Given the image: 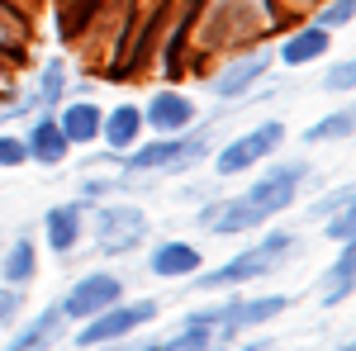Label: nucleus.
Masks as SVG:
<instances>
[{"mask_svg":"<svg viewBox=\"0 0 356 351\" xmlns=\"http://www.w3.org/2000/svg\"><path fill=\"white\" fill-rule=\"evenodd\" d=\"M285 138L290 129L280 124V119H261V124H252L243 133H233L223 147H209V157H214V176L228 181V176H247V171H257V166L275 157L280 147H285Z\"/></svg>","mask_w":356,"mask_h":351,"instance_id":"obj_6","label":"nucleus"},{"mask_svg":"<svg viewBox=\"0 0 356 351\" xmlns=\"http://www.w3.org/2000/svg\"><path fill=\"white\" fill-rule=\"evenodd\" d=\"M309 19L323 24L328 33H342V28H352V19H356V0H318V5L309 10Z\"/></svg>","mask_w":356,"mask_h":351,"instance_id":"obj_26","label":"nucleus"},{"mask_svg":"<svg viewBox=\"0 0 356 351\" xmlns=\"http://www.w3.org/2000/svg\"><path fill=\"white\" fill-rule=\"evenodd\" d=\"M318 228H323V238H328L332 247H337V243H356V204L337 209V214H332V218H323Z\"/></svg>","mask_w":356,"mask_h":351,"instance_id":"obj_28","label":"nucleus"},{"mask_svg":"<svg viewBox=\"0 0 356 351\" xmlns=\"http://www.w3.org/2000/svg\"><path fill=\"white\" fill-rule=\"evenodd\" d=\"M309 186H314V166L304 162V157H295V162H275V157H266V162L257 166V176L247 181L243 195H247V204L271 223V218L290 214Z\"/></svg>","mask_w":356,"mask_h":351,"instance_id":"obj_4","label":"nucleus"},{"mask_svg":"<svg viewBox=\"0 0 356 351\" xmlns=\"http://www.w3.org/2000/svg\"><path fill=\"white\" fill-rule=\"evenodd\" d=\"M19 95V67L0 53V100H15Z\"/></svg>","mask_w":356,"mask_h":351,"instance_id":"obj_31","label":"nucleus"},{"mask_svg":"<svg viewBox=\"0 0 356 351\" xmlns=\"http://www.w3.org/2000/svg\"><path fill=\"white\" fill-rule=\"evenodd\" d=\"M29 157H24V138L10 133V129H0V171H19Z\"/></svg>","mask_w":356,"mask_h":351,"instance_id":"obj_30","label":"nucleus"},{"mask_svg":"<svg viewBox=\"0 0 356 351\" xmlns=\"http://www.w3.org/2000/svg\"><path fill=\"white\" fill-rule=\"evenodd\" d=\"M290 309V295H228L219 304V318H214V347H233L243 332H257V327L275 323L280 313Z\"/></svg>","mask_w":356,"mask_h":351,"instance_id":"obj_8","label":"nucleus"},{"mask_svg":"<svg viewBox=\"0 0 356 351\" xmlns=\"http://www.w3.org/2000/svg\"><path fill=\"white\" fill-rule=\"evenodd\" d=\"M24 304H29L24 285H5V280H0V327L19 323V313H24Z\"/></svg>","mask_w":356,"mask_h":351,"instance_id":"obj_29","label":"nucleus"},{"mask_svg":"<svg viewBox=\"0 0 356 351\" xmlns=\"http://www.w3.org/2000/svg\"><path fill=\"white\" fill-rule=\"evenodd\" d=\"M209 129L214 124H191L186 133H152L143 142H134L114 166L129 171V176H186L209 157V147H214Z\"/></svg>","mask_w":356,"mask_h":351,"instance_id":"obj_2","label":"nucleus"},{"mask_svg":"<svg viewBox=\"0 0 356 351\" xmlns=\"http://www.w3.org/2000/svg\"><path fill=\"white\" fill-rule=\"evenodd\" d=\"M356 290V243H337V256H332V266L318 275V304L323 309H337V304H347Z\"/></svg>","mask_w":356,"mask_h":351,"instance_id":"obj_19","label":"nucleus"},{"mask_svg":"<svg viewBox=\"0 0 356 351\" xmlns=\"http://www.w3.org/2000/svg\"><path fill=\"white\" fill-rule=\"evenodd\" d=\"M147 138V124H143V105H134V100H124V105L105 109V119H100V142H105V152H114V157H124L134 142H143Z\"/></svg>","mask_w":356,"mask_h":351,"instance_id":"obj_18","label":"nucleus"},{"mask_svg":"<svg viewBox=\"0 0 356 351\" xmlns=\"http://www.w3.org/2000/svg\"><path fill=\"white\" fill-rule=\"evenodd\" d=\"M24 119H29V129L19 138H24V157L33 166H62L72 157V142H67V133H62L53 109H33Z\"/></svg>","mask_w":356,"mask_h":351,"instance_id":"obj_13","label":"nucleus"},{"mask_svg":"<svg viewBox=\"0 0 356 351\" xmlns=\"http://www.w3.org/2000/svg\"><path fill=\"white\" fill-rule=\"evenodd\" d=\"M86 204L81 195L76 199H62V204H48L43 209V247L53 252V256H72L86 238Z\"/></svg>","mask_w":356,"mask_h":351,"instance_id":"obj_14","label":"nucleus"},{"mask_svg":"<svg viewBox=\"0 0 356 351\" xmlns=\"http://www.w3.org/2000/svg\"><path fill=\"white\" fill-rule=\"evenodd\" d=\"M195 223H200L204 233H214V238H243V233L266 228V218L247 204L243 190H238V195H223V199H204V204L195 209Z\"/></svg>","mask_w":356,"mask_h":351,"instance_id":"obj_10","label":"nucleus"},{"mask_svg":"<svg viewBox=\"0 0 356 351\" xmlns=\"http://www.w3.org/2000/svg\"><path fill=\"white\" fill-rule=\"evenodd\" d=\"M114 299H124V275L110 266H95V270H86L81 280H72V290L57 299V309H62L67 323H86L90 313L110 309Z\"/></svg>","mask_w":356,"mask_h":351,"instance_id":"obj_9","label":"nucleus"},{"mask_svg":"<svg viewBox=\"0 0 356 351\" xmlns=\"http://www.w3.org/2000/svg\"><path fill=\"white\" fill-rule=\"evenodd\" d=\"M347 204H356V186H352V181H337V186L323 190L318 199H309L304 218H309V223H323V218H332L337 209H347Z\"/></svg>","mask_w":356,"mask_h":351,"instance_id":"obj_25","label":"nucleus"},{"mask_svg":"<svg viewBox=\"0 0 356 351\" xmlns=\"http://www.w3.org/2000/svg\"><path fill=\"white\" fill-rule=\"evenodd\" d=\"M314 5H318V0H275V10H280V19H290V15H309V10H314Z\"/></svg>","mask_w":356,"mask_h":351,"instance_id":"obj_33","label":"nucleus"},{"mask_svg":"<svg viewBox=\"0 0 356 351\" xmlns=\"http://www.w3.org/2000/svg\"><path fill=\"white\" fill-rule=\"evenodd\" d=\"M271 67H275V53L266 43H247V48L223 53V62L209 72V95H214V105H233V100L252 95L257 85L271 76Z\"/></svg>","mask_w":356,"mask_h":351,"instance_id":"obj_7","label":"nucleus"},{"mask_svg":"<svg viewBox=\"0 0 356 351\" xmlns=\"http://www.w3.org/2000/svg\"><path fill=\"white\" fill-rule=\"evenodd\" d=\"M323 90H328V95H352V90H356V57H332L328 53Z\"/></svg>","mask_w":356,"mask_h":351,"instance_id":"obj_27","label":"nucleus"},{"mask_svg":"<svg viewBox=\"0 0 356 351\" xmlns=\"http://www.w3.org/2000/svg\"><path fill=\"white\" fill-rule=\"evenodd\" d=\"M24 114H33V109H29V95L24 100H0V129H10V124L24 119Z\"/></svg>","mask_w":356,"mask_h":351,"instance_id":"obj_32","label":"nucleus"},{"mask_svg":"<svg viewBox=\"0 0 356 351\" xmlns=\"http://www.w3.org/2000/svg\"><path fill=\"white\" fill-rule=\"evenodd\" d=\"M328 53H332V33L304 15L300 24L280 38V48H275V67H285V72H304V67L323 62Z\"/></svg>","mask_w":356,"mask_h":351,"instance_id":"obj_12","label":"nucleus"},{"mask_svg":"<svg viewBox=\"0 0 356 351\" xmlns=\"http://www.w3.org/2000/svg\"><path fill=\"white\" fill-rule=\"evenodd\" d=\"M0 5H10V10H24V15H33V0H0Z\"/></svg>","mask_w":356,"mask_h":351,"instance_id":"obj_34","label":"nucleus"},{"mask_svg":"<svg viewBox=\"0 0 356 351\" xmlns=\"http://www.w3.org/2000/svg\"><path fill=\"white\" fill-rule=\"evenodd\" d=\"M62 332H67V318H62V309H57V299H53V304H43L29 323H19L10 332V347L15 351H43V347H53Z\"/></svg>","mask_w":356,"mask_h":351,"instance_id":"obj_20","label":"nucleus"},{"mask_svg":"<svg viewBox=\"0 0 356 351\" xmlns=\"http://www.w3.org/2000/svg\"><path fill=\"white\" fill-rule=\"evenodd\" d=\"M143 124H147V133H186L191 124H200V105H195L181 85L166 81V85H157V90H147Z\"/></svg>","mask_w":356,"mask_h":351,"instance_id":"obj_11","label":"nucleus"},{"mask_svg":"<svg viewBox=\"0 0 356 351\" xmlns=\"http://www.w3.org/2000/svg\"><path fill=\"white\" fill-rule=\"evenodd\" d=\"M86 233H95V252L100 256H129L152 238V218L134 199H95L86 209Z\"/></svg>","mask_w":356,"mask_h":351,"instance_id":"obj_3","label":"nucleus"},{"mask_svg":"<svg viewBox=\"0 0 356 351\" xmlns=\"http://www.w3.org/2000/svg\"><path fill=\"white\" fill-rule=\"evenodd\" d=\"M33 275H38V247H33L29 233H19L0 252V280L5 285H33Z\"/></svg>","mask_w":356,"mask_h":351,"instance_id":"obj_23","label":"nucleus"},{"mask_svg":"<svg viewBox=\"0 0 356 351\" xmlns=\"http://www.w3.org/2000/svg\"><path fill=\"white\" fill-rule=\"evenodd\" d=\"M0 53L10 57L19 72H24V67H29V53H33V15L0 5Z\"/></svg>","mask_w":356,"mask_h":351,"instance_id":"obj_22","label":"nucleus"},{"mask_svg":"<svg viewBox=\"0 0 356 351\" xmlns=\"http://www.w3.org/2000/svg\"><path fill=\"white\" fill-rule=\"evenodd\" d=\"M257 233H261V238H257V247L233 252V256H228V261H219V266H200L186 285H191V290H200V295H219V290H233V285L266 280V275L285 270L304 252V233H300V228H280L275 218L266 223V228H257Z\"/></svg>","mask_w":356,"mask_h":351,"instance_id":"obj_1","label":"nucleus"},{"mask_svg":"<svg viewBox=\"0 0 356 351\" xmlns=\"http://www.w3.org/2000/svg\"><path fill=\"white\" fill-rule=\"evenodd\" d=\"M352 129H356V114H352V105H342V109H328L323 119H314V124H309V129L300 133V142H304V147L347 142V138H352Z\"/></svg>","mask_w":356,"mask_h":351,"instance_id":"obj_24","label":"nucleus"},{"mask_svg":"<svg viewBox=\"0 0 356 351\" xmlns=\"http://www.w3.org/2000/svg\"><path fill=\"white\" fill-rule=\"evenodd\" d=\"M157 313H162V304L157 299H114L110 309H100V313H90L86 323H76L72 332V342L76 347H124L134 332H143L147 323H157Z\"/></svg>","mask_w":356,"mask_h":351,"instance_id":"obj_5","label":"nucleus"},{"mask_svg":"<svg viewBox=\"0 0 356 351\" xmlns=\"http://www.w3.org/2000/svg\"><path fill=\"white\" fill-rule=\"evenodd\" d=\"M214 318H219V304L186 309L181 323L157 337V351H209L214 347Z\"/></svg>","mask_w":356,"mask_h":351,"instance_id":"obj_16","label":"nucleus"},{"mask_svg":"<svg viewBox=\"0 0 356 351\" xmlns=\"http://www.w3.org/2000/svg\"><path fill=\"white\" fill-rule=\"evenodd\" d=\"M72 90V67L67 57H43V67L33 72V90H29V109H57Z\"/></svg>","mask_w":356,"mask_h":351,"instance_id":"obj_21","label":"nucleus"},{"mask_svg":"<svg viewBox=\"0 0 356 351\" xmlns=\"http://www.w3.org/2000/svg\"><path fill=\"white\" fill-rule=\"evenodd\" d=\"M53 114H57V124H62V133H67L72 147H95V142H100V119H105V109L95 105V100L67 95Z\"/></svg>","mask_w":356,"mask_h":351,"instance_id":"obj_17","label":"nucleus"},{"mask_svg":"<svg viewBox=\"0 0 356 351\" xmlns=\"http://www.w3.org/2000/svg\"><path fill=\"white\" fill-rule=\"evenodd\" d=\"M200 266H204V252L186 238H162V243L147 247V275L152 280H191Z\"/></svg>","mask_w":356,"mask_h":351,"instance_id":"obj_15","label":"nucleus"}]
</instances>
